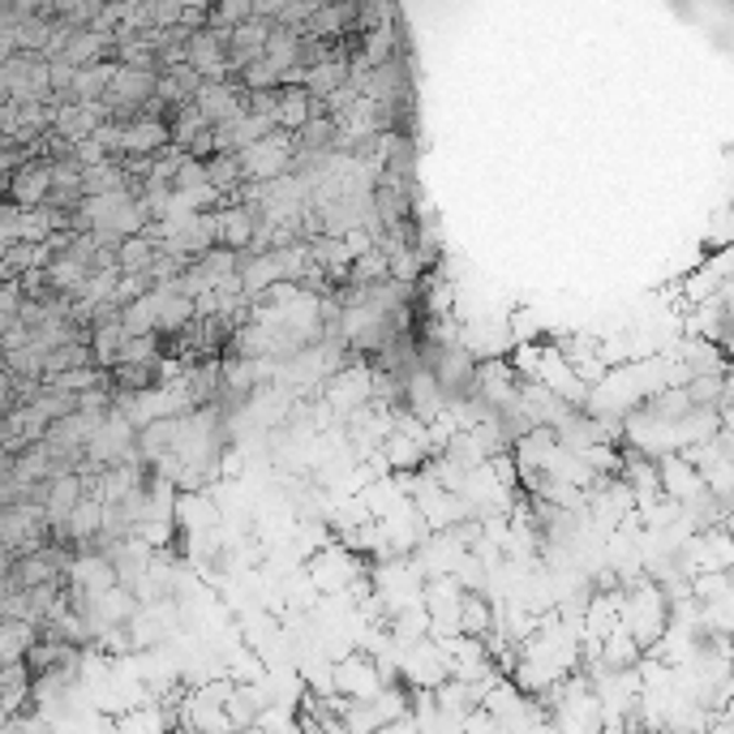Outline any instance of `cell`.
I'll list each match as a JSON object with an SVG mask.
<instances>
[{
    "label": "cell",
    "instance_id": "6da1fadb",
    "mask_svg": "<svg viewBox=\"0 0 734 734\" xmlns=\"http://www.w3.org/2000/svg\"><path fill=\"white\" fill-rule=\"evenodd\" d=\"M301 567H305V580L314 585L318 597H348V588L369 576L366 559H362V554H353V550H348V546H340V541L322 546V550H318V554H309Z\"/></svg>",
    "mask_w": 734,
    "mask_h": 734
},
{
    "label": "cell",
    "instance_id": "7a4b0ae2",
    "mask_svg": "<svg viewBox=\"0 0 734 734\" xmlns=\"http://www.w3.org/2000/svg\"><path fill=\"white\" fill-rule=\"evenodd\" d=\"M400 649V645H395ZM395 674H400V687L408 692H435L446 683V661H442V649L426 636L417 645H404L395 653Z\"/></svg>",
    "mask_w": 734,
    "mask_h": 734
},
{
    "label": "cell",
    "instance_id": "3957f363",
    "mask_svg": "<svg viewBox=\"0 0 734 734\" xmlns=\"http://www.w3.org/2000/svg\"><path fill=\"white\" fill-rule=\"evenodd\" d=\"M48 189H52V159H22L9 176V189H4V203L17 207V211H35L48 203Z\"/></svg>",
    "mask_w": 734,
    "mask_h": 734
},
{
    "label": "cell",
    "instance_id": "277c9868",
    "mask_svg": "<svg viewBox=\"0 0 734 734\" xmlns=\"http://www.w3.org/2000/svg\"><path fill=\"white\" fill-rule=\"evenodd\" d=\"M331 687H335L340 700H374L387 683L378 678V670H374V661L366 653H348V658H340L331 665Z\"/></svg>",
    "mask_w": 734,
    "mask_h": 734
},
{
    "label": "cell",
    "instance_id": "5b68a950",
    "mask_svg": "<svg viewBox=\"0 0 734 734\" xmlns=\"http://www.w3.org/2000/svg\"><path fill=\"white\" fill-rule=\"evenodd\" d=\"M722 293H731V284H726V249L713 254L700 271H692V276L683 280V296H687L692 309L705 305V301H713V296H722Z\"/></svg>",
    "mask_w": 734,
    "mask_h": 734
},
{
    "label": "cell",
    "instance_id": "8992f818",
    "mask_svg": "<svg viewBox=\"0 0 734 734\" xmlns=\"http://www.w3.org/2000/svg\"><path fill=\"white\" fill-rule=\"evenodd\" d=\"M309 117H314V99H309L301 86H280V90H276V112H271V121H276L280 134H296Z\"/></svg>",
    "mask_w": 734,
    "mask_h": 734
},
{
    "label": "cell",
    "instance_id": "52a82bcc",
    "mask_svg": "<svg viewBox=\"0 0 734 734\" xmlns=\"http://www.w3.org/2000/svg\"><path fill=\"white\" fill-rule=\"evenodd\" d=\"M77 503H82V477H77V473H65V477H52V481H48L44 515H48V524H52V528H61V524H65V515L74 512Z\"/></svg>",
    "mask_w": 734,
    "mask_h": 734
},
{
    "label": "cell",
    "instance_id": "ba28073f",
    "mask_svg": "<svg viewBox=\"0 0 734 734\" xmlns=\"http://www.w3.org/2000/svg\"><path fill=\"white\" fill-rule=\"evenodd\" d=\"M39 640V627L17 623V619H0V665H13L30 653V645Z\"/></svg>",
    "mask_w": 734,
    "mask_h": 734
},
{
    "label": "cell",
    "instance_id": "9c48e42d",
    "mask_svg": "<svg viewBox=\"0 0 734 734\" xmlns=\"http://www.w3.org/2000/svg\"><path fill=\"white\" fill-rule=\"evenodd\" d=\"M150 258H155V245H150L147 236H125L117 245V271L121 276H147Z\"/></svg>",
    "mask_w": 734,
    "mask_h": 734
},
{
    "label": "cell",
    "instance_id": "30bf717a",
    "mask_svg": "<svg viewBox=\"0 0 734 734\" xmlns=\"http://www.w3.org/2000/svg\"><path fill=\"white\" fill-rule=\"evenodd\" d=\"M103 382H108V378H103L95 366L65 369V374H57V378H44V387L65 391V395H86V391H95V387H103Z\"/></svg>",
    "mask_w": 734,
    "mask_h": 734
},
{
    "label": "cell",
    "instance_id": "8fae6325",
    "mask_svg": "<svg viewBox=\"0 0 734 734\" xmlns=\"http://www.w3.org/2000/svg\"><path fill=\"white\" fill-rule=\"evenodd\" d=\"M17 216H22V211H17V207H9V203L0 198V241H9V245L17 241Z\"/></svg>",
    "mask_w": 734,
    "mask_h": 734
}]
</instances>
